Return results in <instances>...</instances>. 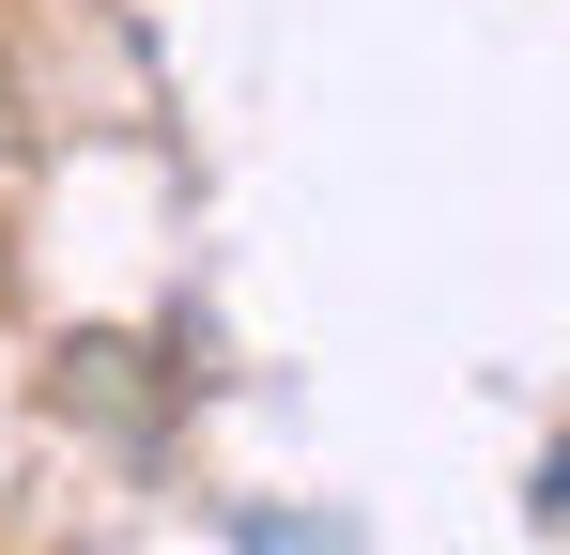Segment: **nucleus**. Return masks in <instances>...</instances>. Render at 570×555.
<instances>
[]
</instances>
